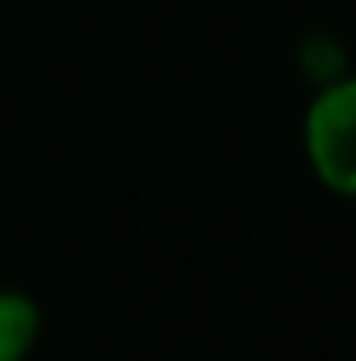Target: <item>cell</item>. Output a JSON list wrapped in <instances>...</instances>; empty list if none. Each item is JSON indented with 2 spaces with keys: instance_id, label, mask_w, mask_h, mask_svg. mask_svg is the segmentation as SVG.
Here are the masks:
<instances>
[{
  "instance_id": "2",
  "label": "cell",
  "mask_w": 356,
  "mask_h": 361,
  "mask_svg": "<svg viewBox=\"0 0 356 361\" xmlns=\"http://www.w3.org/2000/svg\"><path fill=\"white\" fill-rule=\"evenodd\" d=\"M42 338V307L18 288H0V361H27Z\"/></svg>"
},
{
  "instance_id": "1",
  "label": "cell",
  "mask_w": 356,
  "mask_h": 361,
  "mask_svg": "<svg viewBox=\"0 0 356 361\" xmlns=\"http://www.w3.org/2000/svg\"><path fill=\"white\" fill-rule=\"evenodd\" d=\"M302 147L311 160V174L329 192L356 197V78L338 73L315 92L302 119Z\"/></svg>"
}]
</instances>
